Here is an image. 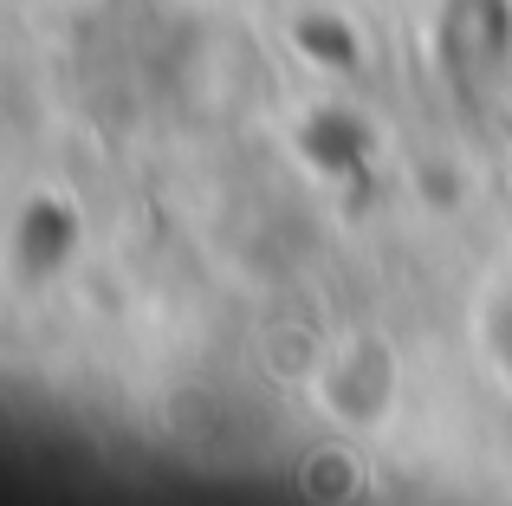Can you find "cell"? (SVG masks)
<instances>
[{"mask_svg":"<svg viewBox=\"0 0 512 506\" xmlns=\"http://www.w3.org/2000/svg\"><path fill=\"white\" fill-rule=\"evenodd\" d=\"M396 390H402V364H396V351H389L376 331L344 338L338 351L318 364V377H312L318 409H325V416L338 422L344 435L376 429V422L396 409Z\"/></svg>","mask_w":512,"mask_h":506,"instance_id":"obj_1","label":"cell"},{"mask_svg":"<svg viewBox=\"0 0 512 506\" xmlns=\"http://www.w3.org/2000/svg\"><path fill=\"white\" fill-rule=\"evenodd\" d=\"M435 46L454 78H500L512 65V0H441Z\"/></svg>","mask_w":512,"mask_h":506,"instance_id":"obj_2","label":"cell"},{"mask_svg":"<svg viewBox=\"0 0 512 506\" xmlns=\"http://www.w3.org/2000/svg\"><path fill=\"white\" fill-rule=\"evenodd\" d=\"M363 481H370V468L357 461V448L344 442V435H331V442H318L312 455L299 461V487L318 500H357Z\"/></svg>","mask_w":512,"mask_h":506,"instance_id":"obj_3","label":"cell"},{"mask_svg":"<svg viewBox=\"0 0 512 506\" xmlns=\"http://www.w3.org/2000/svg\"><path fill=\"white\" fill-rule=\"evenodd\" d=\"M493 351H500L506 364H512V292L500 299V312H493Z\"/></svg>","mask_w":512,"mask_h":506,"instance_id":"obj_4","label":"cell"}]
</instances>
